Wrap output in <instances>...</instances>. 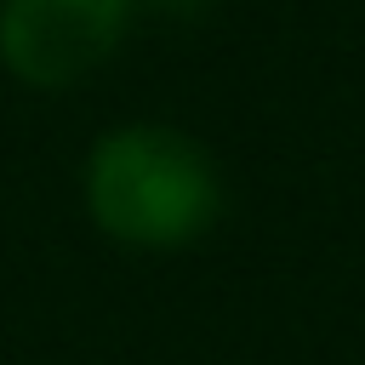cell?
<instances>
[{"label": "cell", "instance_id": "6da1fadb", "mask_svg": "<svg viewBox=\"0 0 365 365\" xmlns=\"http://www.w3.org/2000/svg\"><path fill=\"white\" fill-rule=\"evenodd\" d=\"M86 211L103 234L143 251H177L200 240L222 211L211 154L177 125L103 131L86 160Z\"/></svg>", "mask_w": 365, "mask_h": 365}, {"label": "cell", "instance_id": "7a4b0ae2", "mask_svg": "<svg viewBox=\"0 0 365 365\" xmlns=\"http://www.w3.org/2000/svg\"><path fill=\"white\" fill-rule=\"evenodd\" d=\"M131 11L137 0H0V63L34 91H63L120 51Z\"/></svg>", "mask_w": 365, "mask_h": 365}, {"label": "cell", "instance_id": "3957f363", "mask_svg": "<svg viewBox=\"0 0 365 365\" xmlns=\"http://www.w3.org/2000/svg\"><path fill=\"white\" fill-rule=\"evenodd\" d=\"M154 6H165V11H200V6H211V0H154Z\"/></svg>", "mask_w": 365, "mask_h": 365}]
</instances>
